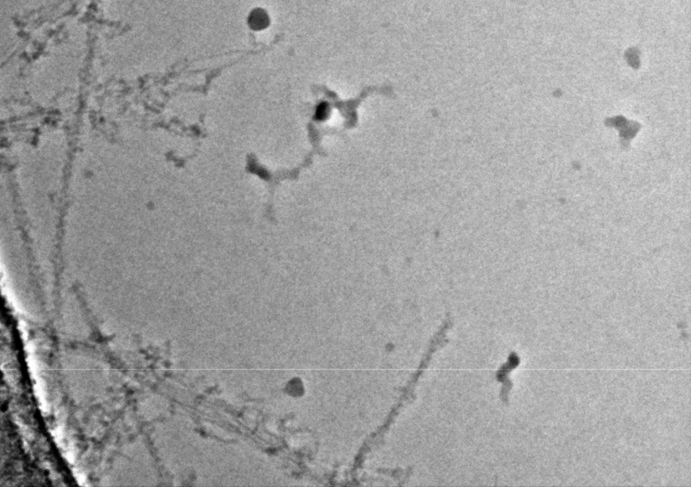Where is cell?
<instances>
[{"mask_svg":"<svg viewBox=\"0 0 691 487\" xmlns=\"http://www.w3.org/2000/svg\"><path fill=\"white\" fill-rule=\"evenodd\" d=\"M249 23L252 29L256 31L262 30L267 27L268 24V17L263 10H254L250 16Z\"/></svg>","mask_w":691,"mask_h":487,"instance_id":"1","label":"cell"}]
</instances>
